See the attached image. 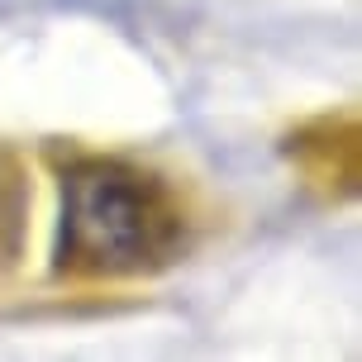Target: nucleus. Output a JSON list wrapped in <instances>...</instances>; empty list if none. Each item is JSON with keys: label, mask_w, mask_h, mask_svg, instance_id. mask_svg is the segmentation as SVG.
I'll list each match as a JSON object with an SVG mask.
<instances>
[{"label": "nucleus", "mask_w": 362, "mask_h": 362, "mask_svg": "<svg viewBox=\"0 0 362 362\" xmlns=\"http://www.w3.org/2000/svg\"><path fill=\"white\" fill-rule=\"evenodd\" d=\"M186 205L148 167L86 158L62 177L57 272L144 276L186 253Z\"/></svg>", "instance_id": "nucleus-1"}, {"label": "nucleus", "mask_w": 362, "mask_h": 362, "mask_svg": "<svg viewBox=\"0 0 362 362\" xmlns=\"http://www.w3.org/2000/svg\"><path fill=\"white\" fill-rule=\"evenodd\" d=\"M19 229H24V186L10 167L0 163V267L15 257Z\"/></svg>", "instance_id": "nucleus-2"}]
</instances>
